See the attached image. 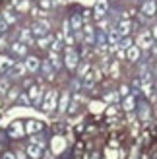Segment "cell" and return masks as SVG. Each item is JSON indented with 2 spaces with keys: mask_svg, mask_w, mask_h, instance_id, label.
I'll list each match as a JSON object with an SVG mask.
<instances>
[{
  "mask_svg": "<svg viewBox=\"0 0 157 159\" xmlns=\"http://www.w3.org/2000/svg\"><path fill=\"white\" fill-rule=\"evenodd\" d=\"M144 2H146V0H144Z\"/></svg>",
  "mask_w": 157,
  "mask_h": 159,
  "instance_id": "ee69618b",
  "label": "cell"
},
{
  "mask_svg": "<svg viewBox=\"0 0 157 159\" xmlns=\"http://www.w3.org/2000/svg\"><path fill=\"white\" fill-rule=\"evenodd\" d=\"M39 2H41V8H43V10H49V8L54 6V4H52V0H39Z\"/></svg>",
  "mask_w": 157,
  "mask_h": 159,
  "instance_id": "1f68e13d",
  "label": "cell"
},
{
  "mask_svg": "<svg viewBox=\"0 0 157 159\" xmlns=\"http://www.w3.org/2000/svg\"><path fill=\"white\" fill-rule=\"evenodd\" d=\"M8 89H10V82H8L6 78H2L0 80V93H6Z\"/></svg>",
  "mask_w": 157,
  "mask_h": 159,
  "instance_id": "83f0119b",
  "label": "cell"
},
{
  "mask_svg": "<svg viewBox=\"0 0 157 159\" xmlns=\"http://www.w3.org/2000/svg\"><path fill=\"white\" fill-rule=\"evenodd\" d=\"M31 142H33V144H41V146H43V140H41V136H33V138H31Z\"/></svg>",
  "mask_w": 157,
  "mask_h": 159,
  "instance_id": "8d00e7d4",
  "label": "cell"
},
{
  "mask_svg": "<svg viewBox=\"0 0 157 159\" xmlns=\"http://www.w3.org/2000/svg\"><path fill=\"white\" fill-rule=\"evenodd\" d=\"M114 99H119V91H114V93H109V95H107V101H114Z\"/></svg>",
  "mask_w": 157,
  "mask_h": 159,
  "instance_id": "e575fe53",
  "label": "cell"
},
{
  "mask_svg": "<svg viewBox=\"0 0 157 159\" xmlns=\"http://www.w3.org/2000/svg\"><path fill=\"white\" fill-rule=\"evenodd\" d=\"M155 14H157V2L155 0H146L142 6V16L144 18H153Z\"/></svg>",
  "mask_w": 157,
  "mask_h": 159,
  "instance_id": "5b68a950",
  "label": "cell"
},
{
  "mask_svg": "<svg viewBox=\"0 0 157 159\" xmlns=\"http://www.w3.org/2000/svg\"><path fill=\"white\" fill-rule=\"evenodd\" d=\"M16 95H18V93H16V89H10V93H8V99H14Z\"/></svg>",
  "mask_w": 157,
  "mask_h": 159,
  "instance_id": "74e56055",
  "label": "cell"
},
{
  "mask_svg": "<svg viewBox=\"0 0 157 159\" xmlns=\"http://www.w3.org/2000/svg\"><path fill=\"white\" fill-rule=\"evenodd\" d=\"M83 39H85L87 45L95 43V29H93L91 25H83Z\"/></svg>",
  "mask_w": 157,
  "mask_h": 159,
  "instance_id": "9a60e30c",
  "label": "cell"
},
{
  "mask_svg": "<svg viewBox=\"0 0 157 159\" xmlns=\"http://www.w3.org/2000/svg\"><path fill=\"white\" fill-rule=\"evenodd\" d=\"M111 76L119 78V64H116V62H113V66H111Z\"/></svg>",
  "mask_w": 157,
  "mask_h": 159,
  "instance_id": "d6a6232c",
  "label": "cell"
},
{
  "mask_svg": "<svg viewBox=\"0 0 157 159\" xmlns=\"http://www.w3.org/2000/svg\"><path fill=\"white\" fill-rule=\"evenodd\" d=\"M2 16H4V20L8 21V25H14V23H16V20H18V18H16V16H14L12 12H4Z\"/></svg>",
  "mask_w": 157,
  "mask_h": 159,
  "instance_id": "484cf974",
  "label": "cell"
},
{
  "mask_svg": "<svg viewBox=\"0 0 157 159\" xmlns=\"http://www.w3.org/2000/svg\"><path fill=\"white\" fill-rule=\"evenodd\" d=\"M25 68H27V72H37L39 68H41V60H39L37 57H27L25 58Z\"/></svg>",
  "mask_w": 157,
  "mask_h": 159,
  "instance_id": "8fae6325",
  "label": "cell"
},
{
  "mask_svg": "<svg viewBox=\"0 0 157 159\" xmlns=\"http://www.w3.org/2000/svg\"><path fill=\"white\" fill-rule=\"evenodd\" d=\"M151 35H153V39H157V25L153 27V31H151Z\"/></svg>",
  "mask_w": 157,
  "mask_h": 159,
  "instance_id": "60d3db41",
  "label": "cell"
},
{
  "mask_svg": "<svg viewBox=\"0 0 157 159\" xmlns=\"http://www.w3.org/2000/svg\"><path fill=\"white\" fill-rule=\"evenodd\" d=\"M120 33H119V31H116L114 27L113 29H109V43H111V45H119V41H120Z\"/></svg>",
  "mask_w": 157,
  "mask_h": 159,
  "instance_id": "cb8c5ba5",
  "label": "cell"
},
{
  "mask_svg": "<svg viewBox=\"0 0 157 159\" xmlns=\"http://www.w3.org/2000/svg\"><path fill=\"white\" fill-rule=\"evenodd\" d=\"M2 159H16V155H14V153H4Z\"/></svg>",
  "mask_w": 157,
  "mask_h": 159,
  "instance_id": "ab89813d",
  "label": "cell"
},
{
  "mask_svg": "<svg viewBox=\"0 0 157 159\" xmlns=\"http://www.w3.org/2000/svg\"><path fill=\"white\" fill-rule=\"evenodd\" d=\"M16 159H25V155H23V153H18V155H16Z\"/></svg>",
  "mask_w": 157,
  "mask_h": 159,
  "instance_id": "b9f144b4",
  "label": "cell"
},
{
  "mask_svg": "<svg viewBox=\"0 0 157 159\" xmlns=\"http://www.w3.org/2000/svg\"><path fill=\"white\" fill-rule=\"evenodd\" d=\"M153 51H155V52H157V47H153Z\"/></svg>",
  "mask_w": 157,
  "mask_h": 159,
  "instance_id": "7bdbcfd3",
  "label": "cell"
},
{
  "mask_svg": "<svg viewBox=\"0 0 157 159\" xmlns=\"http://www.w3.org/2000/svg\"><path fill=\"white\" fill-rule=\"evenodd\" d=\"M41 68H43L45 80H52V78H54V66L51 64V60H45L43 64H41Z\"/></svg>",
  "mask_w": 157,
  "mask_h": 159,
  "instance_id": "2e32d148",
  "label": "cell"
},
{
  "mask_svg": "<svg viewBox=\"0 0 157 159\" xmlns=\"http://www.w3.org/2000/svg\"><path fill=\"white\" fill-rule=\"evenodd\" d=\"M10 49H12V52L16 54V57H25L27 54V45L21 43V41H16L14 45H10Z\"/></svg>",
  "mask_w": 157,
  "mask_h": 159,
  "instance_id": "7c38bea8",
  "label": "cell"
},
{
  "mask_svg": "<svg viewBox=\"0 0 157 159\" xmlns=\"http://www.w3.org/2000/svg\"><path fill=\"white\" fill-rule=\"evenodd\" d=\"M56 99H58V93L56 91H49L43 99V111L45 113H52L56 109Z\"/></svg>",
  "mask_w": 157,
  "mask_h": 159,
  "instance_id": "6da1fadb",
  "label": "cell"
},
{
  "mask_svg": "<svg viewBox=\"0 0 157 159\" xmlns=\"http://www.w3.org/2000/svg\"><path fill=\"white\" fill-rule=\"evenodd\" d=\"M49 60H51V64L54 66V70H58V68L62 66V60H60V57H58V52H56V51H51Z\"/></svg>",
  "mask_w": 157,
  "mask_h": 159,
  "instance_id": "603a6c76",
  "label": "cell"
},
{
  "mask_svg": "<svg viewBox=\"0 0 157 159\" xmlns=\"http://www.w3.org/2000/svg\"><path fill=\"white\" fill-rule=\"evenodd\" d=\"M20 41L25 43L27 47L33 45V33H31V29H21L20 31Z\"/></svg>",
  "mask_w": 157,
  "mask_h": 159,
  "instance_id": "ac0fdd59",
  "label": "cell"
},
{
  "mask_svg": "<svg viewBox=\"0 0 157 159\" xmlns=\"http://www.w3.org/2000/svg\"><path fill=\"white\" fill-rule=\"evenodd\" d=\"M68 103H70V95H68V93H62V95H60V103L56 105L60 113H66V109H68Z\"/></svg>",
  "mask_w": 157,
  "mask_h": 159,
  "instance_id": "7402d4cb",
  "label": "cell"
},
{
  "mask_svg": "<svg viewBox=\"0 0 157 159\" xmlns=\"http://www.w3.org/2000/svg\"><path fill=\"white\" fill-rule=\"evenodd\" d=\"M8 27H10V25H8V21L4 20V16L0 14V33H4V31H6Z\"/></svg>",
  "mask_w": 157,
  "mask_h": 159,
  "instance_id": "f546056e",
  "label": "cell"
},
{
  "mask_svg": "<svg viewBox=\"0 0 157 159\" xmlns=\"http://www.w3.org/2000/svg\"><path fill=\"white\" fill-rule=\"evenodd\" d=\"M70 27H72V31H76V33L83 29V21H82V18H80L78 14L72 16V20H70Z\"/></svg>",
  "mask_w": 157,
  "mask_h": 159,
  "instance_id": "d6986e66",
  "label": "cell"
},
{
  "mask_svg": "<svg viewBox=\"0 0 157 159\" xmlns=\"http://www.w3.org/2000/svg\"><path fill=\"white\" fill-rule=\"evenodd\" d=\"M10 138H21L23 136V132H25V128L21 126V122H14L12 126H10Z\"/></svg>",
  "mask_w": 157,
  "mask_h": 159,
  "instance_id": "5bb4252c",
  "label": "cell"
},
{
  "mask_svg": "<svg viewBox=\"0 0 157 159\" xmlns=\"http://www.w3.org/2000/svg\"><path fill=\"white\" fill-rule=\"evenodd\" d=\"M78 60H80L78 52L72 49V47H68V49H66V54H64V64H66L70 70H74V68H78Z\"/></svg>",
  "mask_w": 157,
  "mask_h": 159,
  "instance_id": "277c9868",
  "label": "cell"
},
{
  "mask_svg": "<svg viewBox=\"0 0 157 159\" xmlns=\"http://www.w3.org/2000/svg\"><path fill=\"white\" fill-rule=\"evenodd\" d=\"M12 64H14V60H12L10 57H6V54H0V74H6L8 70L12 68Z\"/></svg>",
  "mask_w": 157,
  "mask_h": 159,
  "instance_id": "4fadbf2b",
  "label": "cell"
},
{
  "mask_svg": "<svg viewBox=\"0 0 157 159\" xmlns=\"http://www.w3.org/2000/svg\"><path fill=\"white\" fill-rule=\"evenodd\" d=\"M27 72V68H25V64H20V62H14L12 64V68L8 70V74H10V78H21L23 74Z\"/></svg>",
  "mask_w": 157,
  "mask_h": 159,
  "instance_id": "ba28073f",
  "label": "cell"
},
{
  "mask_svg": "<svg viewBox=\"0 0 157 159\" xmlns=\"http://www.w3.org/2000/svg\"><path fill=\"white\" fill-rule=\"evenodd\" d=\"M27 155L31 157V159H41L43 157V146L41 144H31L27 146Z\"/></svg>",
  "mask_w": 157,
  "mask_h": 159,
  "instance_id": "52a82bcc",
  "label": "cell"
},
{
  "mask_svg": "<svg viewBox=\"0 0 157 159\" xmlns=\"http://www.w3.org/2000/svg\"><path fill=\"white\" fill-rule=\"evenodd\" d=\"M41 130V122H37V120H27L25 122V132L27 134H35Z\"/></svg>",
  "mask_w": 157,
  "mask_h": 159,
  "instance_id": "ffe728a7",
  "label": "cell"
},
{
  "mask_svg": "<svg viewBox=\"0 0 157 159\" xmlns=\"http://www.w3.org/2000/svg\"><path fill=\"white\" fill-rule=\"evenodd\" d=\"M114 29L120 33V37H126V35L130 33V29H132V21H130V20H120L119 23H116Z\"/></svg>",
  "mask_w": 157,
  "mask_h": 159,
  "instance_id": "30bf717a",
  "label": "cell"
},
{
  "mask_svg": "<svg viewBox=\"0 0 157 159\" xmlns=\"http://www.w3.org/2000/svg\"><path fill=\"white\" fill-rule=\"evenodd\" d=\"M4 47H6V39H4V37H0V51H2Z\"/></svg>",
  "mask_w": 157,
  "mask_h": 159,
  "instance_id": "f35d334b",
  "label": "cell"
},
{
  "mask_svg": "<svg viewBox=\"0 0 157 159\" xmlns=\"http://www.w3.org/2000/svg\"><path fill=\"white\" fill-rule=\"evenodd\" d=\"M20 103H21V105H25V107H29V105H31V101H29V95L21 93V95H20Z\"/></svg>",
  "mask_w": 157,
  "mask_h": 159,
  "instance_id": "4dcf8cb0",
  "label": "cell"
},
{
  "mask_svg": "<svg viewBox=\"0 0 157 159\" xmlns=\"http://www.w3.org/2000/svg\"><path fill=\"white\" fill-rule=\"evenodd\" d=\"M49 45H52V37H51L49 33L37 39V47H39V49H47V47H49Z\"/></svg>",
  "mask_w": 157,
  "mask_h": 159,
  "instance_id": "44dd1931",
  "label": "cell"
},
{
  "mask_svg": "<svg viewBox=\"0 0 157 159\" xmlns=\"http://www.w3.org/2000/svg\"><path fill=\"white\" fill-rule=\"evenodd\" d=\"M27 95H29L31 105H41V89H39L37 85H31L29 91H27Z\"/></svg>",
  "mask_w": 157,
  "mask_h": 159,
  "instance_id": "9c48e42d",
  "label": "cell"
},
{
  "mask_svg": "<svg viewBox=\"0 0 157 159\" xmlns=\"http://www.w3.org/2000/svg\"><path fill=\"white\" fill-rule=\"evenodd\" d=\"M87 72H89V64H82V66H80V76L83 78Z\"/></svg>",
  "mask_w": 157,
  "mask_h": 159,
  "instance_id": "836d02e7",
  "label": "cell"
},
{
  "mask_svg": "<svg viewBox=\"0 0 157 159\" xmlns=\"http://www.w3.org/2000/svg\"><path fill=\"white\" fill-rule=\"evenodd\" d=\"M126 58L132 60V62H136L140 58V47L138 45H132V47H128V49H126Z\"/></svg>",
  "mask_w": 157,
  "mask_h": 159,
  "instance_id": "e0dca14e",
  "label": "cell"
},
{
  "mask_svg": "<svg viewBox=\"0 0 157 159\" xmlns=\"http://www.w3.org/2000/svg\"><path fill=\"white\" fill-rule=\"evenodd\" d=\"M128 47H132V41H130L128 37H124V39H120V41H119V49H122V51H126Z\"/></svg>",
  "mask_w": 157,
  "mask_h": 159,
  "instance_id": "4316f807",
  "label": "cell"
},
{
  "mask_svg": "<svg viewBox=\"0 0 157 159\" xmlns=\"http://www.w3.org/2000/svg\"><path fill=\"white\" fill-rule=\"evenodd\" d=\"M109 12V0H97L95 8H93V14H95L97 20H103V16Z\"/></svg>",
  "mask_w": 157,
  "mask_h": 159,
  "instance_id": "8992f818",
  "label": "cell"
},
{
  "mask_svg": "<svg viewBox=\"0 0 157 159\" xmlns=\"http://www.w3.org/2000/svg\"><path fill=\"white\" fill-rule=\"evenodd\" d=\"M18 10H20V12L29 10V0H21V2H18Z\"/></svg>",
  "mask_w": 157,
  "mask_h": 159,
  "instance_id": "f1b7e54d",
  "label": "cell"
},
{
  "mask_svg": "<svg viewBox=\"0 0 157 159\" xmlns=\"http://www.w3.org/2000/svg\"><path fill=\"white\" fill-rule=\"evenodd\" d=\"M49 29H51V23L47 20H37L33 23V27H31V33L37 35V37H43V35L49 33Z\"/></svg>",
  "mask_w": 157,
  "mask_h": 159,
  "instance_id": "7a4b0ae2",
  "label": "cell"
},
{
  "mask_svg": "<svg viewBox=\"0 0 157 159\" xmlns=\"http://www.w3.org/2000/svg\"><path fill=\"white\" fill-rule=\"evenodd\" d=\"M119 93H120V95H124V97H126V95L130 93V89H128V87H126V85H122V87H120V91H119Z\"/></svg>",
  "mask_w": 157,
  "mask_h": 159,
  "instance_id": "d590c367",
  "label": "cell"
},
{
  "mask_svg": "<svg viewBox=\"0 0 157 159\" xmlns=\"http://www.w3.org/2000/svg\"><path fill=\"white\" fill-rule=\"evenodd\" d=\"M136 45L140 49H151L153 47V35L150 31H142V33L138 35V39H136Z\"/></svg>",
  "mask_w": 157,
  "mask_h": 159,
  "instance_id": "3957f363",
  "label": "cell"
},
{
  "mask_svg": "<svg viewBox=\"0 0 157 159\" xmlns=\"http://www.w3.org/2000/svg\"><path fill=\"white\" fill-rule=\"evenodd\" d=\"M134 105H136L134 97H132V95H126V99H124V103H122L124 111H132V109H134Z\"/></svg>",
  "mask_w": 157,
  "mask_h": 159,
  "instance_id": "d4e9b609",
  "label": "cell"
}]
</instances>
